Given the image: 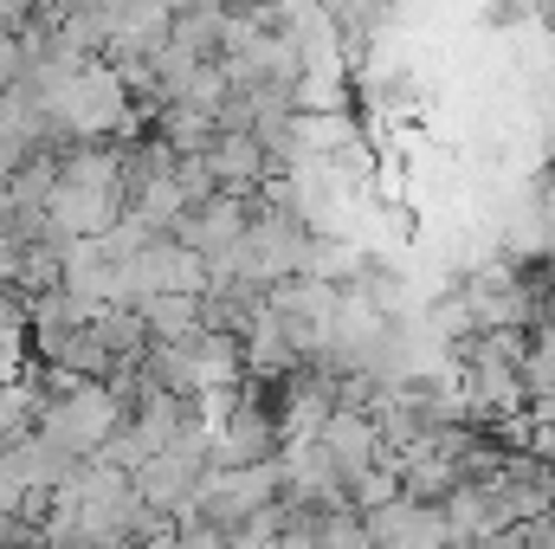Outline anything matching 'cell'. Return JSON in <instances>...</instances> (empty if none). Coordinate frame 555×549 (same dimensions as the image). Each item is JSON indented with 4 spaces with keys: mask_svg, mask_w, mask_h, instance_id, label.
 I'll return each instance as SVG.
<instances>
[{
    "mask_svg": "<svg viewBox=\"0 0 555 549\" xmlns=\"http://www.w3.org/2000/svg\"><path fill=\"white\" fill-rule=\"evenodd\" d=\"M33 408H39V395H33V388H20V382H0V439L26 433V426H33Z\"/></svg>",
    "mask_w": 555,
    "mask_h": 549,
    "instance_id": "6da1fadb",
    "label": "cell"
},
{
    "mask_svg": "<svg viewBox=\"0 0 555 549\" xmlns=\"http://www.w3.org/2000/svg\"><path fill=\"white\" fill-rule=\"evenodd\" d=\"M543 266H550V291H555V253H550V259H543Z\"/></svg>",
    "mask_w": 555,
    "mask_h": 549,
    "instance_id": "7a4b0ae2",
    "label": "cell"
}]
</instances>
